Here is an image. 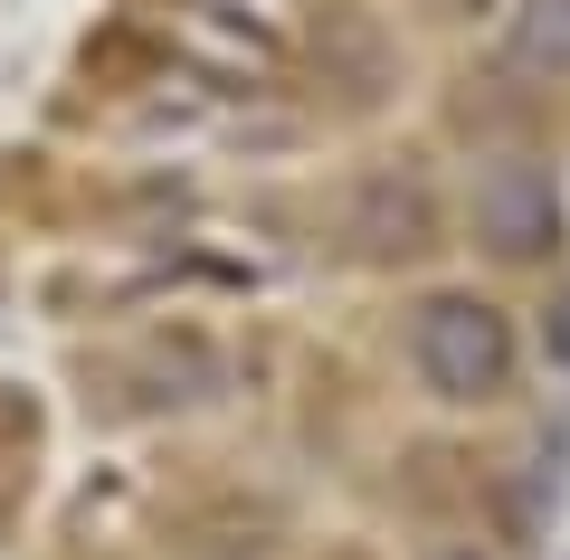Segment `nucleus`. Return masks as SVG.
Instances as JSON below:
<instances>
[{"label":"nucleus","instance_id":"nucleus-3","mask_svg":"<svg viewBox=\"0 0 570 560\" xmlns=\"http://www.w3.org/2000/svg\"><path fill=\"white\" fill-rule=\"evenodd\" d=\"M513 58L570 77V0H523V20H513Z\"/></svg>","mask_w":570,"mask_h":560},{"label":"nucleus","instance_id":"nucleus-2","mask_svg":"<svg viewBox=\"0 0 570 560\" xmlns=\"http://www.w3.org/2000/svg\"><path fill=\"white\" fill-rule=\"evenodd\" d=\"M475 219H485V238L504 247V257H532V247L561 228V209H551V180L523 171V161H504V171L475 190Z\"/></svg>","mask_w":570,"mask_h":560},{"label":"nucleus","instance_id":"nucleus-4","mask_svg":"<svg viewBox=\"0 0 570 560\" xmlns=\"http://www.w3.org/2000/svg\"><path fill=\"white\" fill-rule=\"evenodd\" d=\"M542 342H551V361H570V304H551V323H542Z\"/></svg>","mask_w":570,"mask_h":560},{"label":"nucleus","instance_id":"nucleus-1","mask_svg":"<svg viewBox=\"0 0 570 560\" xmlns=\"http://www.w3.org/2000/svg\"><path fill=\"white\" fill-rule=\"evenodd\" d=\"M419 371L428 390H448V400H494L513 371V342H504V314L475 295H438L419 314Z\"/></svg>","mask_w":570,"mask_h":560}]
</instances>
